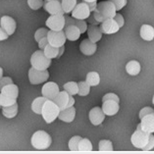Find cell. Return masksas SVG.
<instances>
[{
    "label": "cell",
    "instance_id": "obj_33",
    "mask_svg": "<svg viewBox=\"0 0 154 154\" xmlns=\"http://www.w3.org/2000/svg\"><path fill=\"white\" fill-rule=\"evenodd\" d=\"M98 149L100 151H112L113 150V144L108 140H102L99 141Z\"/></svg>",
    "mask_w": 154,
    "mask_h": 154
},
{
    "label": "cell",
    "instance_id": "obj_22",
    "mask_svg": "<svg viewBox=\"0 0 154 154\" xmlns=\"http://www.w3.org/2000/svg\"><path fill=\"white\" fill-rule=\"evenodd\" d=\"M69 97L70 94L67 91H59V93L57 94V96L53 99L54 102L57 104V106L60 108V110H63L67 107V104H68L69 101Z\"/></svg>",
    "mask_w": 154,
    "mask_h": 154
},
{
    "label": "cell",
    "instance_id": "obj_54",
    "mask_svg": "<svg viewBox=\"0 0 154 154\" xmlns=\"http://www.w3.org/2000/svg\"><path fill=\"white\" fill-rule=\"evenodd\" d=\"M0 107H1V105H0Z\"/></svg>",
    "mask_w": 154,
    "mask_h": 154
},
{
    "label": "cell",
    "instance_id": "obj_40",
    "mask_svg": "<svg viewBox=\"0 0 154 154\" xmlns=\"http://www.w3.org/2000/svg\"><path fill=\"white\" fill-rule=\"evenodd\" d=\"M10 84H13L12 79L9 78V77H4V78L2 77L1 79H0V91H1V89L4 88L5 85H10Z\"/></svg>",
    "mask_w": 154,
    "mask_h": 154
},
{
    "label": "cell",
    "instance_id": "obj_30",
    "mask_svg": "<svg viewBox=\"0 0 154 154\" xmlns=\"http://www.w3.org/2000/svg\"><path fill=\"white\" fill-rule=\"evenodd\" d=\"M64 91H67L70 95H75L78 94L79 91V86H78V82H68L64 85Z\"/></svg>",
    "mask_w": 154,
    "mask_h": 154
},
{
    "label": "cell",
    "instance_id": "obj_11",
    "mask_svg": "<svg viewBox=\"0 0 154 154\" xmlns=\"http://www.w3.org/2000/svg\"><path fill=\"white\" fill-rule=\"evenodd\" d=\"M59 86L56 82H46L45 85L42 86V89H41V93H42V96H44L47 99L53 100L57 94L59 93Z\"/></svg>",
    "mask_w": 154,
    "mask_h": 154
},
{
    "label": "cell",
    "instance_id": "obj_45",
    "mask_svg": "<svg viewBox=\"0 0 154 154\" xmlns=\"http://www.w3.org/2000/svg\"><path fill=\"white\" fill-rule=\"evenodd\" d=\"M88 24L89 25H94V26H98L100 23H98L96 20H95V18L93 17V14L92 13H91V15L88 16Z\"/></svg>",
    "mask_w": 154,
    "mask_h": 154
},
{
    "label": "cell",
    "instance_id": "obj_7",
    "mask_svg": "<svg viewBox=\"0 0 154 154\" xmlns=\"http://www.w3.org/2000/svg\"><path fill=\"white\" fill-rule=\"evenodd\" d=\"M48 43L54 47H61L65 45L66 42V35L65 32L62 31H48L47 33Z\"/></svg>",
    "mask_w": 154,
    "mask_h": 154
},
{
    "label": "cell",
    "instance_id": "obj_38",
    "mask_svg": "<svg viewBox=\"0 0 154 154\" xmlns=\"http://www.w3.org/2000/svg\"><path fill=\"white\" fill-rule=\"evenodd\" d=\"M109 1L113 3L117 11H120L127 5V0H109Z\"/></svg>",
    "mask_w": 154,
    "mask_h": 154
},
{
    "label": "cell",
    "instance_id": "obj_42",
    "mask_svg": "<svg viewBox=\"0 0 154 154\" xmlns=\"http://www.w3.org/2000/svg\"><path fill=\"white\" fill-rule=\"evenodd\" d=\"M105 100H115V101H117V102H120L118 95H116L115 93H107V94H105L102 98V102Z\"/></svg>",
    "mask_w": 154,
    "mask_h": 154
},
{
    "label": "cell",
    "instance_id": "obj_46",
    "mask_svg": "<svg viewBox=\"0 0 154 154\" xmlns=\"http://www.w3.org/2000/svg\"><path fill=\"white\" fill-rule=\"evenodd\" d=\"M8 33H7L4 29H3L1 27H0V41L1 40H5L8 38Z\"/></svg>",
    "mask_w": 154,
    "mask_h": 154
},
{
    "label": "cell",
    "instance_id": "obj_37",
    "mask_svg": "<svg viewBox=\"0 0 154 154\" xmlns=\"http://www.w3.org/2000/svg\"><path fill=\"white\" fill-rule=\"evenodd\" d=\"M47 33H48V29H44V28L38 29L35 33V39L37 41V42H38L41 38L47 36Z\"/></svg>",
    "mask_w": 154,
    "mask_h": 154
},
{
    "label": "cell",
    "instance_id": "obj_2",
    "mask_svg": "<svg viewBox=\"0 0 154 154\" xmlns=\"http://www.w3.org/2000/svg\"><path fill=\"white\" fill-rule=\"evenodd\" d=\"M19 88L16 85L10 84L5 85L0 91V105L2 107L10 106L17 102Z\"/></svg>",
    "mask_w": 154,
    "mask_h": 154
},
{
    "label": "cell",
    "instance_id": "obj_26",
    "mask_svg": "<svg viewBox=\"0 0 154 154\" xmlns=\"http://www.w3.org/2000/svg\"><path fill=\"white\" fill-rule=\"evenodd\" d=\"M2 113L6 118H9V119L16 117V115L18 114V104H17V102L13 105H10V106L3 107Z\"/></svg>",
    "mask_w": 154,
    "mask_h": 154
},
{
    "label": "cell",
    "instance_id": "obj_5",
    "mask_svg": "<svg viewBox=\"0 0 154 154\" xmlns=\"http://www.w3.org/2000/svg\"><path fill=\"white\" fill-rule=\"evenodd\" d=\"M31 64L32 68L37 70H47L51 65V59L47 58L43 50L35 51L31 57Z\"/></svg>",
    "mask_w": 154,
    "mask_h": 154
},
{
    "label": "cell",
    "instance_id": "obj_18",
    "mask_svg": "<svg viewBox=\"0 0 154 154\" xmlns=\"http://www.w3.org/2000/svg\"><path fill=\"white\" fill-rule=\"evenodd\" d=\"M80 49L82 51V53L85 55H88V56L93 55L97 49L96 42H93V41H91L89 38H85L82 41V43L80 45Z\"/></svg>",
    "mask_w": 154,
    "mask_h": 154
},
{
    "label": "cell",
    "instance_id": "obj_53",
    "mask_svg": "<svg viewBox=\"0 0 154 154\" xmlns=\"http://www.w3.org/2000/svg\"><path fill=\"white\" fill-rule=\"evenodd\" d=\"M46 1H49V0H46Z\"/></svg>",
    "mask_w": 154,
    "mask_h": 154
},
{
    "label": "cell",
    "instance_id": "obj_21",
    "mask_svg": "<svg viewBox=\"0 0 154 154\" xmlns=\"http://www.w3.org/2000/svg\"><path fill=\"white\" fill-rule=\"evenodd\" d=\"M88 38L91 39L93 42H97L101 39L102 37V32L99 27L94 25H89L88 27Z\"/></svg>",
    "mask_w": 154,
    "mask_h": 154
},
{
    "label": "cell",
    "instance_id": "obj_27",
    "mask_svg": "<svg viewBox=\"0 0 154 154\" xmlns=\"http://www.w3.org/2000/svg\"><path fill=\"white\" fill-rule=\"evenodd\" d=\"M85 82L91 86H96L99 85L100 82V77L99 74L97 72H89L86 75Z\"/></svg>",
    "mask_w": 154,
    "mask_h": 154
},
{
    "label": "cell",
    "instance_id": "obj_20",
    "mask_svg": "<svg viewBox=\"0 0 154 154\" xmlns=\"http://www.w3.org/2000/svg\"><path fill=\"white\" fill-rule=\"evenodd\" d=\"M65 32L66 38L71 41L78 40L81 36V32L76 25L65 26V32Z\"/></svg>",
    "mask_w": 154,
    "mask_h": 154
},
{
    "label": "cell",
    "instance_id": "obj_8",
    "mask_svg": "<svg viewBox=\"0 0 154 154\" xmlns=\"http://www.w3.org/2000/svg\"><path fill=\"white\" fill-rule=\"evenodd\" d=\"M49 78V73L47 70H37L35 68L29 69V79L32 85H39L44 82Z\"/></svg>",
    "mask_w": 154,
    "mask_h": 154
},
{
    "label": "cell",
    "instance_id": "obj_10",
    "mask_svg": "<svg viewBox=\"0 0 154 154\" xmlns=\"http://www.w3.org/2000/svg\"><path fill=\"white\" fill-rule=\"evenodd\" d=\"M72 17L75 19H79V20H86L88 16L91 15V10L88 8V5L86 2H81L77 3L72 12Z\"/></svg>",
    "mask_w": 154,
    "mask_h": 154
},
{
    "label": "cell",
    "instance_id": "obj_4",
    "mask_svg": "<svg viewBox=\"0 0 154 154\" xmlns=\"http://www.w3.org/2000/svg\"><path fill=\"white\" fill-rule=\"evenodd\" d=\"M60 113V108L57 106L53 100L47 99L43 104L41 116L47 124H50L55 121V119L58 117Z\"/></svg>",
    "mask_w": 154,
    "mask_h": 154
},
{
    "label": "cell",
    "instance_id": "obj_31",
    "mask_svg": "<svg viewBox=\"0 0 154 154\" xmlns=\"http://www.w3.org/2000/svg\"><path fill=\"white\" fill-rule=\"evenodd\" d=\"M79 91L78 94L80 96H86L91 91V85H89L86 82H78Z\"/></svg>",
    "mask_w": 154,
    "mask_h": 154
},
{
    "label": "cell",
    "instance_id": "obj_15",
    "mask_svg": "<svg viewBox=\"0 0 154 154\" xmlns=\"http://www.w3.org/2000/svg\"><path fill=\"white\" fill-rule=\"evenodd\" d=\"M0 26L8 33V35H12L16 31V22L9 16H3L0 19Z\"/></svg>",
    "mask_w": 154,
    "mask_h": 154
},
{
    "label": "cell",
    "instance_id": "obj_47",
    "mask_svg": "<svg viewBox=\"0 0 154 154\" xmlns=\"http://www.w3.org/2000/svg\"><path fill=\"white\" fill-rule=\"evenodd\" d=\"M88 5L89 10H91V12H93V11H94V10L96 9L97 3H96V1H94V2H88Z\"/></svg>",
    "mask_w": 154,
    "mask_h": 154
},
{
    "label": "cell",
    "instance_id": "obj_34",
    "mask_svg": "<svg viewBox=\"0 0 154 154\" xmlns=\"http://www.w3.org/2000/svg\"><path fill=\"white\" fill-rule=\"evenodd\" d=\"M82 140L81 137H73L69 141V149L71 151H79V142Z\"/></svg>",
    "mask_w": 154,
    "mask_h": 154
},
{
    "label": "cell",
    "instance_id": "obj_39",
    "mask_svg": "<svg viewBox=\"0 0 154 154\" xmlns=\"http://www.w3.org/2000/svg\"><path fill=\"white\" fill-rule=\"evenodd\" d=\"M153 148H154V136L152 134H150L147 143H146V145L142 148V150H144V151H148V150H152Z\"/></svg>",
    "mask_w": 154,
    "mask_h": 154
},
{
    "label": "cell",
    "instance_id": "obj_23",
    "mask_svg": "<svg viewBox=\"0 0 154 154\" xmlns=\"http://www.w3.org/2000/svg\"><path fill=\"white\" fill-rule=\"evenodd\" d=\"M140 35L142 39L146 41H151L154 38V28L150 25H142Z\"/></svg>",
    "mask_w": 154,
    "mask_h": 154
},
{
    "label": "cell",
    "instance_id": "obj_1",
    "mask_svg": "<svg viewBox=\"0 0 154 154\" xmlns=\"http://www.w3.org/2000/svg\"><path fill=\"white\" fill-rule=\"evenodd\" d=\"M91 13L98 23H102L106 19L114 18L116 13H117V10H116L113 3L107 0V1H101L97 3L96 9Z\"/></svg>",
    "mask_w": 154,
    "mask_h": 154
},
{
    "label": "cell",
    "instance_id": "obj_49",
    "mask_svg": "<svg viewBox=\"0 0 154 154\" xmlns=\"http://www.w3.org/2000/svg\"><path fill=\"white\" fill-rule=\"evenodd\" d=\"M64 49H65V47H64V45L63 46H61L59 48V53H58V56H57V58H59L60 56H61L62 54H63V52H64Z\"/></svg>",
    "mask_w": 154,
    "mask_h": 154
},
{
    "label": "cell",
    "instance_id": "obj_25",
    "mask_svg": "<svg viewBox=\"0 0 154 154\" xmlns=\"http://www.w3.org/2000/svg\"><path fill=\"white\" fill-rule=\"evenodd\" d=\"M46 100H47V98H45L44 96L37 97V98H35L32 103V110L35 112V114L41 115V111H42L43 104H44V102H45Z\"/></svg>",
    "mask_w": 154,
    "mask_h": 154
},
{
    "label": "cell",
    "instance_id": "obj_12",
    "mask_svg": "<svg viewBox=\"0 0 154 154\" xmlns=\"http://www.w3.org/2000/svg\"><path fill=\"white\" fill-rule=\"evenodd\" d=\"M100 29L102 33H106V35H112V33H116L119 29V25L116 23V21L113 18L106 19L102 23H100Z\"/></svg>",
    "mask_w": 154,
    "mask_h": 154
},
{
    "label": "cell",
    "instance_id": "obj_17",
    "mask_svg": "<svg viewBox=\"0 0 154 154\" xmlns=\"http://www.w3.org/2000/svg\"><path fill=\"white\" fill-rule=\"evenodd\" d=\"M141 122L140 124V127L142 131H146L148 134L154 133V112L151 114H148L142 117Z\"/></svg>",
    "mask_w": 154,
    "mask_h": 154
},
{
    "label": "cell",
    "instance_id": "obj_16",
    "mask_svg": "<svg viewBox=\"0 0 154 154\" xmlns=\"http://www.w3.org/2000/svg\"><path fill=\"white\" fill-rule=\"evenodd\" d=\"M119 102L115 100H105L102 102V111L107 116H114L119 111Z\"/></svg>",
    "mask_w": 154,
    "mask_h": 154
},
{
    "label": "cell",
    "instance_id": "obj_14",
    "mask_svg": "<svg viewBox=\"0 0 154 154\" xmlns=\"http://www.w3.org/2000/svg\"><path fill=\"white\" fill-rule=\"evenodd\" d=\"M88 117H89V121L91 122L92 125L98 126L104 121L105 114L100 107H94L89 111Z\"/></svg>",
    "mask_w": 154,
    "mask_h": 154
},
{
    "label": "cell",
    "instance_id": "obj_41",
    "mask_svg": "<svg viewBox=\"0 0 154 154\" xmlns=\"http://www.w3.org/2000/svg\"><path fill=\"white\" fill-rule=\"evenodd\" d=\"M154 112V109L151 108V107H144L143 109H141L140 112V119H141L142 117H144V116L148 115V114H151Z\"/></svg>",
    "mask_w": 154,
    "mask_h": 154
},
{
    "label": "cell",
    "instance_id": "obj_6",
    "mask_svg": "<svg viewBox=\"0 0 154 154\" xmlns=\"http://www.w3.org/2000/svg\"><path fill=\"white\" fill-rule=\"evenodd\" d=\"M149 134L146 131H142L140 129V125L137 126L136 131L133 134V136L131 137V141L134 147H137L138 149H142L147 143V141L149 140Z\"/></svg>",
    "mask_w": 154,
    "mask_h": 154
},
{
    "label": "cell",
    "instance_id": "obj_3",
    "mask_svg": "<svg viewBox=\"0 0 154 154\" xmlns=\"http://www.w3.org/2000/svg\"><path fill=\"white\" fill-rule=\"evenodd\" d=\"M51 137L44 131H37L32 137V145L36 150H46L51 145Z\"/></svg>",
    "mask_w": 154,
    "mask_h": 154
},
{
    "label": "cell",
    "instance_id": "obj_13",
    "mask_svg": "<svg viewBox=\"0 0 154 154\" xmlns=\"http://www.w3.org/2000/svg\"><path fill=\"white\" fill-rule=\"evenodd\" d=\"M43 7L46 12H48L50 15H57V14L64 15L65 14L62 9L61 2H60L59 0H49V1H46L43 4Z\"/></svg>",
    "mask_w": 154,
    "mask_h": 154
},
{
    "label": "cell",
    "instance_id": "obj_24",
    "mask_svg": "<svg viewBox=\"0 0 154 154\" xmlns=\"http://www.w3.org/2000/svg\"><path fill=\"white\" fill-rule=\"evenodd\" d=\"M126 71L131 76H137L140 72V64L136 60H131L126 65Z\"/></svg>",
    "mask_w": 154,
    "mask_h": 154
},
{
    "label": "cell",
    "instance_id": "obj_48",
    "mask_svg": "<svg viewBox=\"0 0 154 154\" xmlns=\"http://www.w3.org/2000/svg\"><path fill=\"white\" fill-rule=\"evenodd\" d=\"M74 104H75V99H74V97H73V95H70V97H69V101H68V104H67V107H66V108L72 107V106H74Z\"/></svg>",
    "mask_w": 154,
    "mask_h": 154
},
{
    "label": "cell",
    "instance_id": "obj_28",
    "mask_svg": "<svg viewBox=\"0 0 154 154\" xmlns=\"http://www.w3.org/2000/svg\"><path fill=\"white\" fill-rule=\"evenodd\" d=\"M59 48L60 47H54L48 43L45 46V48L43 49V52L47 58H50V59L57 58L58 53H59Z\"/></svg>",
    "mask_w": 154,
    "mask_h": 154
},
{
    "label": "cell",
    "instance_id": "obj_35",
    "mask_svg": "<svg viewBox=\"0 0 154 154\" xmlns=\"http://www.w3.org/2000/svg\"><path fill=\"white\" fill-rule=\"evenodd\" d=\"M74 25H76L80 29L81 33H84L88 29V24L85 20H79V19H75L74 20Z\"/></svg>",
    "mask_w": 154,
    "mask_h": 154
},
{
    "label": "cell",
    "instance_id": "obj_9",
    "mask_svg": "<svg viewBox=\"0 0 154 154\" xmlns=\"http://www.w3.org/2000/svg\"><path fill=\"white\" fill-rule=\"evenodd\" d=\"M46 27L51 31H62L65 28V17L64 15H51L46 20Z\"/></svg>",
    "mask_w": 154,
    "mask_h": 154
},
{
    "label": "cell",
    "instance_id": "obj_52",
    "mask_svg": "<svg viewBox=\"0 0 154 154\" xmlns=\"http://www.w3.org/2000/svg\"><path fill=\"white\" fill-rule=\"evenodd\" d=\"M152 102H153V104H154V96H153V99H152Z\"/></svg>",
    "mask_w": 154,
    "mask_h": 154
},
{
    "label": "cell",
    "instance_id": "obj_43",
    "mask_svg": "<svg viewBox=\"0 0 154 154\" xmlns=\"http://www.w3.org/2000/svg\"><path fill=\"white\" fill-rule=\"evenodd\" d=\"M113 19L116 21V23L119 25L120 28H122L123 26H124V24H125V20H124V18H123V16H122L121 14H117V13H116L115 17Z\"/></svg>",
    "mask_w": 154,
    "mask_h": 154
},
{
    "label": "cell",
    "instance_id": "obj_36",
    "mask_svg": "<svg viewBox=\"0 0 154 154\" xmlns=\"http://www.w3.org/2000/svg\"><path fill=\"white\" fill-rule=\"evenodd\" d=\"M28 4L29 8L32 10H38L43 6V0H28Z\"/></svg>",
    "mask_w": 154,
    "mask_h": 154
},
{
    "label": "cell",
    "instance_id": "obj_32",
    "mask_svg": "<svg viewBox=\"0 0 154 154\" xmlns=\"http://www.w3.org/2000/svg\"><path fill=\"white\" fill-rule=\"evenodd\" d=\"M92 144L88 138H82L79 142V151H91Z\"/></svg>",
    "mask_w": 154,
    "mask_h": 154
},
{
    "label": "cell",
    "instance_id": "obj_51",
    "mask_svg": "<svg viewBox=\"0 0 154 154\" xmlns=\"http://www.w3.org/2000/svg\"><path fill=\"white\" fill-rule=\"evenodd\" d=\"M85 2L88 3V2H94V1H97V0H84Z\"/></svg>",
    "mask_w": 154,
    "mask_h": 154
},
{
    "label": "cell",
    "instance_id": "obj_50",
    "mask_svg": "<svg viewBox=\"0 0 154 154\" xmlns=\"http://www.w3.org/2000/svg\"><path fill=\"white\" fill-rule=\"evenodd\" d=\"M3 77V69L0 68V79H1Z\"/></svg>",
    "mask_w": 154,
    "mask_h": 154
},
{
    "label": "cell",
    "instance_id": "obj_44",
    "mask_svg": "<svg viewBox=\"0 0 154 154\" xmlns=\"http://www.w3.org/2000/svg\"><path fill=\"white\" fill-rule=\"evenodd\" d=\"M48 44V39H47V36L43 37V38H41L39 41H38V47L40 50H43L45 46Z\"/></svg>",
    "mask_w": 154,
    "mask_h": 154
},
{
    "label": "cell",
    "instance_id": "obj_29",
    "mask_svg": "<svg viewBox=\"0 0 154 154\" xmlns=\"http://www.w3.org/2000/svg\"><path fill=\"white\" fill-rule=\"evenodd\" d=\"M62 9L65 14H69L73 11L75 6L77 5V0H62Z\"/></svg>",
    "mask_w": 154,
    "mask_h": 154
},
{
    "label": "cell",
    "instance_id": "obj_19",
    "mask_svg": "<svg viewBox=\"0 0 154 154\" xmlns=\"http://www.w3.org/2000/svg\"><path fill=\"white\" fill-rule=\"evenodd\" d=\"M75 117H76V109L74 108V106L60 110V113L58 115V118L65 123L73 122Z\"/></svg>",
    "mask_w": 154,
    "mask_h": 154
}]
</instances>
